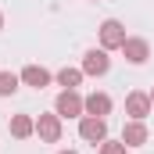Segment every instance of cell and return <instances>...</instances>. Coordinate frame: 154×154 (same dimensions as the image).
Returning a JSON list of instances; mask_svg holds the SVG:
<instances>
[{
	"label": "cell",
	"mask_w": 154,
	"mask_h": 154,
	"mask_svg": "<svg viewBox=\"0 0 154 154\" xmlns=\"http://www.w3.org/2000/svg\"><path fill=\"white\" fill-rule=\"evenodd\" d=\"M54 111H57L61 118H82L86 108H82V97H79L75 90H61L57 100H54Z\"/></svg>",
	"instance_id": "1"
},
{
	"label": "cell",
	"mask_w": 154,
	"mask_h": 154,
	"mask_svg": "<svg viewBox=\"0 0 154 154\" xmlns=\"http://www.w3.org/2000/svg\"><path fill=\"white\" fill-rule=\"evenodd\" d=\"M79 136L90 140V143H104L108 140V122L97 118V115H82L79 118Z\"/></svg>",
	"instance_id": "2"
},
{
	"label": "cell",
	"mask_w": 154,
	"mask_h": 154,
	"mask_svg": "<svg viewBox=\"0 0 154 154\" xmlns=\"http://www.w3.org/2000/svg\"><path fill=\"white\" fill-rule=\"evenodd\" d=\"M122 43H125V25L118 18H108L100 25V47L104 50H122Z\"/></svg>",
	"instance_id": "3"
},
{
	"label": "cell",
	"mask_w": 154,
	"mask_h": 154,
	"mask_svg": "<svg viewBox=\"0 0 154 154\" xmlns=\"http://www.w3.org/2000/svg\"><path fill=\"white\" fill-rule=\"evenodd\" d=\"M108 68H111V57H108V50L100 47H93V50H86L82 54V72L86 75H108Z\"/></svg>",
	"instance_id": "4"
},
{
	"label": "cell",
	"mask_w": 154,
	"mask_h": 154,
	"mask_svg": "<svg viewBox=\"0 0 154 154\" xmlns=\"http://www.w3.org/2000/svg\"><path fill=\"white\" fill-rule=\"evenodd\" d=\"M151 93H143V90H133L129 97H125V115L129 118H136V122H143V118L151 115Z\"/></svg>",
	"instance_id": "5"
},
{
	"label": "cell",
	"mask_w": 154,
	"mask_h": 154,
	"mask_svg": "<svg viewBox=\"0 0 154 154\" xmlns=\"http://www.w3.org/2000/svg\"><path fill=\"white\" fill-rule=\"evenodd\" d=\"M122 54H125V61H129V65H143V61L151 57V43H147V39H140V36H125Z\"/></svg>",
	"instance_id": "6"
},
{
	"label": "cell",
	"mask_w": 154,
	"mask_h": 154,
	"mask_svg": "<svg viewBox=\"0 0 154 154\" xmlns=\"http://www.w3.org/2000/svg\"><path fill=\"white\" fill-rule=\"evenodd\" d=\"M36 133L43 143H57L61 140V115L54 111V115H39L36 118Z\"/></svg>",
	"instance_id": "7"
},
{
	"label": "cell",
	"mask_w": 154,
	"mask_h": 154,
	"mask_svg": "<svg viewBox=\"0 0 154 154\" xmlns=\"http://www.w3.org/2000/svg\"><path fill=\"white\" fill-rule=\"evenodd\" d=\"M147 136H151V133H147V125H143V122H136V118H129V122H125V129H122V143H125V147H143V143H147Z\"/></svg>",
	"instance_id": "8"
},
{
	"label": "cell",
	"mask_w": 154,
	"mask_h": 154,
	"mask_svg": "<svg viewBox=\"0 0 154 154\" xmlns=\"http://www.w3.org/2000/svg\"><path fill=\"white\" fill-rule=\"evenodd\" d=\"M18 75H22V82H25V86H32V90H43V86H50V79H54L47 68H43V65H25Z\"/></svg>",
	"instance_id": "9"
},
{
	"label": "cell",
	"mask_w": 154,
	"mask_h": 154,
	"mask_svg": "<svg viewBox=\"0 0 154 154\" xmlns=\"http://www.w3.org/2000/svg\"><path fill=\"white\" fill-rule=\"evenodd\" d=\"M82 108H86V115L108 118V115H111V97H108V93H90V97L82 100Z\"/></svg>",
	"instance_id": "10"
},
{
	"label": "cell",
	"mask_w": 154,
	"mask_h": 154,
	"mask_svg": "<svg viewBox=\"0 0 154 154\" xmlns=\"http://www.w3.org/2000/svg\"><path fill=\"white\" fill-rule=\"evenodd\" d=\"M36 133V118H29V115H11V136L14 140H29Z\"/></svg>",
	"instance_id": "11"
},
{
	"label": "cell",
	"mask_w": 154,
	"mask_h": 154,
	"mask_svg": "<svg viewBox=\"0 0 154 154\" xmlns=\"http://www.w3.org/2000/svg\"><path fill=\"white\" fill-rule=\"evenodd\" d=\"M82 75H86L82 68H61V72H57V86H65V90H75L79 82H82Z\"/></svg>",
	"instance_id": "12"
},
{
	"label": "cell",
	"mask_w": 154,
	"mask_h": 154,
	"mask_svg": "<svg viewBox=\"0 0 154 154\" xmlns=\"http://www.w3.org/2000/svg\"><path fill=\"white\" fill-rule=\"evenodd\" d=\"M18 82H22V75H14V72H0V97H11V93L18 90Z\"/></svg>",
	"instance_id": "13"
},
{
	"label": "cell",
	"mask_w": 154,
	"mask_h": 154,
	"mask_svg": "<svg viewBox=\"0 0 154 154\" xmlns=\"http://www.w3.org/2000/svg\"><path fill=\"white\" fill-rule=\"evenodd\" d=\"M100 154H125V143L122 140H104L100 143Z\"/></svg>",
	"instance_id": "14"
},
{
	"label": "cell",
	"mask_w": 154,
	"mask_h": 154,
	"mask_svg": "<svg viewBox=\"0 0 154 154\" xmlns=\"http://www.w3.org/2000/svg\"><path fill=\"white\" fill-rule=\"evenodd\" d=\"M0 29H4V11H0Z\"/></svg>",
	"instance_id": "15"
},
{
	"label": "cell",
	"mask_w": 154,
	"mask_h": 154,
	"mask_svg": "<svg viewBox=\"0 0 154 154\" xmlns=\"http://www.w3.org/2000/svg\"><path fill=\"white\" fill-rule=\"evenodd\" d=\"M61 154H75V151H61Z\"/></svg>",
	"instance_id": "16"
},
{
	"label": "cell",
	"mask_w": 154,
	"mask_h": 154,
	"mask_svg": "<svg viewBox=\"0 0 154 154\" xmlns=\"http://www.w3.org/2000/svg\"><path fill=\"white\" fill-rule=\"evenodd\" d=\"M151 104H154V90H151Z\"/></svg>",
	"instance_id": "17"
}]
</instances>
